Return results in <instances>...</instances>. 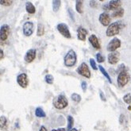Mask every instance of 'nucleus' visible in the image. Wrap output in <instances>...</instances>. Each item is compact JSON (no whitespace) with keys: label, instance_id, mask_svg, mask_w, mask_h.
Returning <instances> with one entry per match:
<instances>
[{"label":"nucleus","instance_id":"nucleus-1","mask_svg":"<svg viewBox=\"0 0 131 131\" xmlns=\"http://www.w3.org/2000/svg\"><path fill=\"white\" fill-rule=\"evenodd\" d=\"M77 62V54L76 52L70 49L67 53L66 55L64 57V65L68 68H72L73 67Z\"/></svg>","mask_w":131,"mask_h":131},{"label":"nucleus","instance_id":"nucleus-2","mask_svg":"<svg viewBox=\"0 0 131 131\" xmlns=\"http://www.w3.org/2000/svg\"><path fill=\"white\" fill-rule=\"evenodd\" d=\"M121 29H122V23L120 21H115L111 23L106 29V35L109 37L116 36L120 33Z\"/></svg>","mask_w":131,"mask_h":131},{"label":"nucleus","instance_id":"nucleus-3","mask_svg":"<svg viewBox=\"0 0 131 131\" xmlns=\"http://www.w3.org/2000/svg\"><path fill=\"white\" fill-rule=\"evenodd\" d=\"M52 104L56 109L62 110V109H64L68 105V102L67 98L64 95H59L54 98V99H53V101H52Z\"/></svg>","mask_w":131,"mask_h":131},{"label":"nucleus","instance_id":"nucleus-4","mask_svg":"<svg viewBox=\"0 0 131 131\" xmlns=\"http://www.w3.org/2000/svg\"><path fill=\"white\" fill-rule=\"evenodd\" d=\"M129 80V74L126 71H122L118 73V78H117V83L119 88H124L128 83Z\"/></svg>","mask_w":131,"mask_h":131},{"label":"nucleus","instance_id":"nucleus-5","mask_svg":"<svg viewBox=\"0 0 131 131\" xmlns=\"http://www.w3.org/2000/svg\"><path fill=\"white\" fill-rule=\"evenodd\" d=\"M57 29L58 32L62 35L64 37L67 38V39H70L72 38V34L70 33L68 26L65 24V23H59L57 26Z\"/></svg>","mask_w":131,"mask_h":131},{"label":"nucleus","instance_id":"nucleus-6","mask_svg":"<svg viewBox=\"0 0 131 131\" xmlns=\"http://www.w3.org/2000/svg\"><path fill=\"white\" fill-rule=\"evenodd\" d=\"M76 72L79 75L85 77V78H87V79L91 78V71H90V69H89V68L86 63L83 62L78 68H77Z\"/></svg>","mask_w":131,"mask_h":131},{"label":"nucleus","instance_id":"nucleus-7","mask_svg":"<svg viewBox=\"0 0 131 131\" xmlns=\"http://www.w3.org/2000/svg\"><path fill=\"white\" fill-rule=\"evenodd\" d=\"M121 40L118 39V37H114L111 41H110V42L107 45V47H106V50L108 52H114L116 51L118 49H119L121 47Z\"/></svg>","mask_w":131,"mask_h":131},{"label":"nucleus","instance_id":"nucleus-8","mask_svg":"<svg viewBox=\"0 0 131 131\" xmlns=\"http://www.w3.org/2000/svg\"><path fill=\"white\" fill-rule=\"evenodd\" d=\"M22 31L23 34L26 37H29L34 34V24L32 21H26L22 26Z\"/></svg>","mask_w":131,"mask_h":131},{"label":"nucleus","instance_id":"nucleus-9","mask_svg":"<svg viewBox=\"0 0 131 131\" xmlns=\"http://www.w3.org/2000/svg\"><path fill=\"white\" fill-rule=\"evenodd\" d=\"M10 33V27L9 25L4 24L1 26L0 29V39L2 41H6V39L8 38V36Z\"/></svg>","mask_w":131,"mask_h":131},{"label":"nucleus","instance_id":"nucleus-10","mask_svg":"<svg viewBox=\"0 0 131 131\" xmlns=\"http://www.w3.org/2000/svg\"><path fill=\"white\" fill-rule=\"evenodd\" d=\"M17 83L18 85L22 88H26L28 84H29V80H28V76L26 73H21L17 76Z\"/></svg>","mask_w":131,"mask_h":131},{"label":"nucleus","instance_id":"nucleus-11","mask_svg":"<svg viewBox=\"0 0 131 131\" xmlns=\"http://www.w3.org/2000/svg\"><path fill=\"white\" fill-rule=\"evenodd\" d=\"M99 21L103 26H108L111 24V17L108 13L103 12L99 15Z\"/></svg>","mask_w":131,"mask_h":131},{"label":"nucleus","instance_id":"nucleus-12","mask_svg":"<svg viewBox=\"0 0 131 131\" xmlns=\"http://www.w3.org/2000/svg\"><path fill=\"white\" fill-rule=\"evenodd\" d=\"M36 54H37V51L35 49H29L26 52V55L24 57V60L26 61V63H27V64L32 63L34 60V59L36 58Z\"/></svg>","mask_w":131,"mask_h":131},{"label":"nucleus","instance_id":"nucleus-13","mask_svg":"<svg viewBox=\"0 0 131 131\" xmlns=\"http://www.w3.org/2000/svg\"><path fill=\"white\" fill-rule=\"evenodd\" d=\"M119 52L117 51L111 52L107 56V61L110 64H116L119 60Z\"/></svg>","mask_w":131,"mask_h":131},{"label":"nucleus","instance_id":"nucleus-14","mask_svg":"<svg viewBox=\"0 0 131 131\" xmlns=\"http://www.w3.org/2000/svg\"><path fill=\"white\" fill-rule=\"evenodd\" d=\"M88 41L91 43V45H92V47L94 49L99 50L101 49V45H100V43L99 41L98 37L95 34H91L89 37H88Z\"/></svg>","mask_w":131,"mask_h":131},{"label":"nucleus","instance_id":"nucleus-15","mask_svg":"<svg viewBox=\"0 0 131 131\" xmlns=\"http://www.w3.org/2000/svg\"><path fill=\"white\" fill-rule=\"evenodd\" d=\"M88 34V30L83 26H80L77 29V38H78V40L80 41H85Z\"/></svg>","mask_w":131,"mask_h":131},{"label":"nucleus","instance_id":"nucleus-16","mask_svg":"<svg viewBox=\"0 0 131 131\" xmlns=\"http://www.w3.org/2000/svg\"><path fill=\"white\" fill-rule=\"evenodd\" d=\"M122 4V0H111L108 3V6L110 10H116L121 8Z\"/></svg>","mask_w":131,"mask_h":131},{"label":"nucleus","instance_id":"nucleus-17","mask_svg":"<svg viewBox=\"0 0 131 131\" xmlns=\"http://www.w3.org/2000/svg\"><path fill=\"white\" fill-rule=\"evenodd\" d=\"M26 10L27 13L30 14H34L36 12V8L34 5L31 2H26Z\"/></svg>","mask_w":131,"mask_h":131},{"label":"nucleus","instance_id":"nucleus-18","mask_svg":"<svg viewBox=\"0 0 131 131\" xmlns=\"http://www.w3.org/2000/svg\"><path fill=\"white\" fill-rule=\"evenodd\" d=\"M75 10L79 14L83 13V0H75Z\"/></svg>","mask_w":131,"mask_h":131},{"label":"nucleus","instance_id":"nucleus-19","mask_svg":"<svg viewBox=\"0 0 131 131\" xmlns=\"http://www.w3.org/2000/svg\"><path fill=\"white\" fill-rule=\"evenodd\" d=\"M123 15H124V9L123 8H119L116 10H114L112 14H111V17L113 18H122L123 17Z\"/></svg>","mask_w":131,"mask_h":131},{"label":"nucleus","instance_id":"nucleus-20","mask_svg":"<svg viewBox=\"0 0 131 131\" xmlns=\"http://www.w3.org/2000/svg\"><path fill=\"white\" fill-rule=\"evenodd\" d=\"M61 6V1L60 0H52V8L53 12H58Z\"/></svg>","mask_w":131,"mask_h":131},{"label":"nucleus","instance_id":"nucleus-21","mask_svg":"<svg viewBox=\"0 0 131 131\" xmlns=\"http://www.w3.org/2000/svg\"><path fill=\"white\" fill-rule=\"evenodd\" d=\"M99 71L102 72V74L106 77V79L107 80H108V82H109L110 83H112L111 78L110 75L108 74V72H107L106 71V69H105L102 65H99Z\"/></svg>","mask_w":131,"mask_h":131},{"label":"nucleus","instance_id":"nucleus-22","mask_svg":"<svg viewBox=\"0 0 131 131\" xmlns=\"http://www.w3.org/2000/svg\"><path fill=\"white\" fill-rule=\"evenodd\" d=\"M35 115L37 118H45L46 117V114L41 107H37L35 110Z\"/></svg>","mask_w":131,"mask_h":131},{"label":"nucleus","instance_id":"nucleus-23","mask_svg":"<svg viewBox=\"0 0 131 131\" xmlns=\"http://www.w3.org/2000/svg\"><path fill=\"white\" fill-rule=\"evenodd\" d=\"M0 128H1L2 130L7 129V120L4 116L0 117Z\"/></svg>","mask_w":131,"mask_h":131},{"label":"nucleus","instance_id":"nucleus-24","mask_svg":"<svg viewBox=\"0 0 131 131\" xmlns=\"http://www.w3.org/2000/svg\"><path fill=\"white\" fill-rule=\"evenodd\" d=\"M45 34V26L41 23H38L37 29V35L38 37H42Z\"/></svg>","mask_w":131,"mask_h":131},{"label":"nucleus","instance_id":"nucleus-25","mask_svg":"<svg viewBox=\"0 0 131 131\" xmlns=\"http://www.w3.org/2000/svg\"><path fill=\"white\" fill-rule=\"evenodd\" d=\"M67 120H68V126H67V129L68 131L71 130L73 127V125H74V118H72V115H68V118H67Z\"/></svg>","mask_w":131,"mask_h":131},{"label":"nucleus","instance_id":"nucleus-26","mask_svg":"<svg viewBox=\"0 0 131 131\" xmlns=\"http://www.w3.org/2000/svg\"><path fill=\"white\" fill-rule=\"evenodd\" d=\"M45 80L48 84H52L53 81H54V78L51 74H47L45 76Z\"/></svg>","mask_w":131,"mask_h":131},{"label":"nucleus","instance_id":"nucleus-27","mask_svg":"<svg viewBox=\"0 0 131 131\" xmlns=\"http://www.w3.org/2000/svg\"><path fill=\"white\" fill-rule=\"evenodd\" d=\"M71 99H72V101L75 103H80L81 101V96L77 93H73L71 95Z\"/></svg>","mask_w":131,"mask_h":131},{"label":"nucleus","instance_id":"nucleus-28","mask_svg":"<svg viewBox=\"0 0 131 131\" xmlns=\"http://www.w3.org/2000/svg\"><path fill=\"white\" fill-rule=\"evenodd\" d=\"M14 0H0V3L3 6H10L12 5Z\"/></svg>","mask_w":131,"mask_h":131},{"label":"nucleus","instance_id":"nucleus-29","mask_svg":"<svg viewBox=\"0 0 131 131\" xmlns=\"http://www.w3.org/2000/svg\"><path fill=\"white\" fill-rule=\"evenodd\" d=\"M123 101L126 104H131V93H127L123 96Z\"/></svg>","mask_w":131,"mask_h":131},{"label":"nucleus","instance_id":"nucleus-30","mask_svg":"<svg viewBox=\"0 0 131 131\" xmlns=\"http://www.w3.org/2000/svg\"><path fill=\"white\" fill-rule=\"evenodd\" d=\"M96 60L98 63H103L105 61V58L101 54L100 52H98L96 54Z\"/></svg>","mask_w":131,"mask_h":131},{"label":"nucleus","instance_id":"nucleus-31","mask_svg":"<svg viewBox=\"0 0 131 131\" xmlns=\"http://www.w3.org/2000/svg\"><path fill=\"white\" fill-rule=\"evenodd\" d=\"M90 64H91V67L93 68L95 71L98 70V67L96 65V62H95V59H93V58H91L90 59Z\"/></svg>","mask_w":131,"mask_h":131},{"label":"nucleus","instance_id":"nucleus-32","mask_svg":"<svg viewBox=\"0 0 131 131\" xmlns=\"http://www.w3.org/2000/svg\"><path fill=\"white\" fill-rule=\"evenodd\" d=\"M89 6L91 7V8H96L97 6H98V3L95 0H91L90 3H89Z\"/></svg>","mask_w":131,"mask_h":131},{"label":"nucleus","instance_id":"nucleus-33","mask_svg":"<svg viewBox=\"0 0 131 131\" xmlns=\"http://www.w3.org/2000/svg\"><path fill=\"white\" fill-rule=\"evenodd\" d=\"M87 88H88V84H87V83H86L85 81H82V83H81V88H82V90H83V92H85V91H86Z\"/></svg>","mask_w":131,"mask_h":131},{"label":"nucleus","instance_id":"nucleus-34","mask_svg":"<svg viewBox=\"0 0 131 131\" xmlns=\"http://www.w3.org/2000/svg\"><path fill=\"white\" fill-rule=\"evenodd\" d=\"M68 14H69V16H70V18H71V19L72 20V21H75V17H74V14H73V11H72V10L71 9V8H69L68 10Z\"/></svg>","mask_w":131,"mask_h":131},{"label":"nucleus","instance_id":"nucleus-35","mask_svg":"<svg viewBox=\"0 0 131 131\" xmlns=\"http://www.w3.org/2000/svg\"><path fill=\"white\" fill-rule=\"evenodd\" d=\"M99 92H100V93H99V95H100V98H101V99L103 100V101H106V97L104 96V94H103V92L102 91H100Z\"/></svg>","mask_w":131,"mask_h":131},{"label":"nucleus","instance_id":"nucleus-36","mask_svg":"<svg viewBox=\"0 0 131 131\" xmlns=\"http://www.w3.org/2000/svg\"><path fill=\"white\" fill-rule=\"evenodd\" d=\"M125 68H126V67H125V65H124V64H121V65L118 67V71L119 72H122V71H124V70H125Z\"/></svg>","mask_w":131,"mask_h":131},{"label":"nucleus","instance_id":"nucleus-37","mask_svg":"<svg viewBox=\"0 0 131 131\" xmlns=\"http://www.w3.org/2000/svg\"><path fill=\"white\" fill-rule=\"evenodd\" d=\"M52 131H66V129H64V128H59L57 129H52Z\"/></svg>","mask_w":131,"mask_h":131},{"label":"nucleus","instance_id":"nucleus-38","mask_svg":"<svg viewBox=\"0 0 131 131\" xmlns=\"http://www.w3.org/2000/svg\"><path fill=\"white\" fill-rule=\"evenodd\" d=\"M39 131H48V130H47V129L45 128V126H41V128H40V130H39Z\"/></svg>","mask_w":131,"mask_h":131},{"label":"nucleus","instance_id":"nucleus-39","mask_svg":"<svg viewBox=\"0 0 131 131\" xmlns=\"http://www.w3.org/2000/svg\"><path fill=\"white\" fill-rule=\"evenodd\" d=\"M0 52H1V57H0V59L3 60V57H4V55H3V49H1V50H0Z\"/></svg>","mask_w":131,"mask_h":131},{"label":"nucleus","instance_id":"nucleus-40","mask_svg":"<svg viewBox=\"0 0 131 131\" xmlns=\"http://www.w3.org/2000/svg\"><path fill=\"white\" fill-rule=\"evenodd\" d=\"M69 131H79L78 129H75V128H72L71 130H69Z\"/></svg>","mask_w":131,"mask_h":131},{"label":"nucleus","instance_id":"nucleus-41","mask_svg":"<svg viewBox=\"0 0 131 131\" xmlns=\"http://www.w3.org/2000/svg\"><path fill=\"white\" fill-rule=\"evenodd\" d=\"M100 2H103V1H105V0H99Z\"/></svg>","mask_w":131,"mask_h":131}]
</instances>
